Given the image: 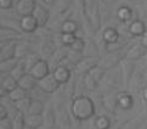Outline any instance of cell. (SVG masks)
Listing matches in <instances>:
<instances>
[{
  "label": "cell",
  "instance_id": "6da1fadb",
  "mask_svg": "<svg viewBox=\"0 0 147 129\" xmlns=\"http://www.w3.org/2000/svg\"><path fill=\"white\" fill-rule=\"evenodd\" d=\"M71 113L80 122L89 120L96 113V104L90 96H77L71 102Z\"/></svg>",
  "mask_w": 147,
  "mask_h": 129
},
{
  "label": "cell",
  "instance_id": "7a4b0ae2",
  "mask_svg": "<svg viewBox=\"0 0 147 129\" xmlns=\"http://www.w3.org/2000/svg\"><path fill=\"white\" fill-rule=\"evenodd\" d=\"M126 58V51L121 49V51H115V52H108L105 55L100 57L99 59V65L100 68H103L104 70H110L114 68L119 66L120 63Z\"/></svg>",
  "mask_w": 147,
  "mask_h": 129
},
{
  "label": "cell",
  "instance_id": "3957f363",
  "mask_svg": "<svg viewBox=\"0 0 147 129\" xmlns=\"http://www.w3.org/2000/svg\"><path fill=\"white\" fill-rule=\"evenodd\" d=\"M103 81L105 82L104 85L107 86L110 91H115L117 88H120L121 85H124V79H122V72L120 69V65L110 69L107 71Z\"/></svg>",
  "mask_w": 147,
  "mask_h": 129
},
{
  "label": "cell",
  "instance_id": "277c9868",
  "mask_svg": "<svg viewBox=\"0 0 147 129\" xmlns=\"http://www.w3.org/2000/svg\"><path fill=\"white\" fill-rule=\"evenodd\" d=\"M105 74H107V70H104L100 66H96L92 71H89L87 75H84V84L87 86V90L95 91L98 88V85L103 81Z\"/></svg>",
  "mask_w": 147,
  "mask_h": 129
},
{
  "label": "cell",
  "instance_id": "5b68a950",
  "mask_svg": "<svg viewBox=\"0 0 147 129\" xmlns=\"http://www.w3.org/2000/svg\"><path fill=\"white\" fill-rule=\"evenodd\" d=\"M62 86L61 84L58 82V80L55 78V74L51 72L48 74L46 78L38 80V88L42 92H45L46 95H51V94H55L59 90V87Z\"/></svg>",
  "mask_w": 147,
  "mask_h": 129
},
{
  "label": "cell",
  "instance_id": "8992f818",
  "mask_svg": "<svg viewBox=\"0 0 147 129\" xmlns=\"http://www.w3.org/2000/svg\"><path fill=\"white\" fill-rule=\"evenodd\" d=\"M99 58H93V57H84L80 62L76 65L74 72L77 75H87L89 71H92L94 68L99 65Z\"/></svg>",
  "mask_w": 147,
  "mask_h": 129
},
{
  "label": "cell",
  "instance_id": "52a82bcc",
  "mask_svg": "<svg viewBox=\"0 0 147 129\" xmlns=\"http://www.w3.org/2000/svg\"><path fill=\"white\" fill-rule=\"evenodd\" d=\"M120 69L122 72V79H124V85L129 86L131 80L134 78L135 72H136V62L130 60L127 58H125L120 63Z\"/></svg>",
  "mask_w": 147,
  "mask_h": 129
},
{
  "label": "cell",
  "instance_id": "ba28073f",
  "mask_svg": "<svg viewBox=\"0 0 147 129\" xmlns=\"http://www.w3.org/2000/svg\"><path fill=\"white\" fill-rule=\"evenodd\" d=\"M101 107L110 114H114L116 108L119 107V92L116 91H110L108 94L103 96V102Z\"/></svg>",
  "mask_w": 147,
  "mask_h": 129
},
{
  "label": "cell",
  "instance_id": "9c48e42d",
  "mask_svg": "<svg viewBox=\"0 0 147 129\" xmlns=\"http://www.w3.org/2000/svg\"><path fill=\"white\" fill-rule=\"evenodd\" d=\"M42 117H43V126L47 129H53L56 127V124L58 123V120H57V112L52 102L46 103V108H45V112L42 113Z\"/></svg>",
  "mask_w": 147,
  "mask_h": 129
},
{
  "label": "cell",
  "instance_id": "30bf717a",
  "mask_svg": "<svg viewBox=\"0 0 147 129\" xmlns=\"http://www.w3.org/2000/svg\"><path fill=\"white\" fill-rule=\"evenodd\" d=\"M25 36L18 30L11 27L1 26L0 27V42H11V41H25Z\"/></svg>",
  "mask_w": 147,
  "mask_h": 129
},
{
  "label": "cell",
  "instance_id": "8fae6325",
  "mask_svg": "<svg viewBox=\"0 0 147 129\" xmlns=\"http://www.w3.org/2000/svg\"><path fill=\"white\" fill-rule=\"evenodd\" d=\"M36 5H37V3H36L35 0H20V1L15 4L16 14L20 15L21 17H24V16H30L34 14Z\"/></svg>",
  "mask_w": 147,
  "mask_h": 129
},
{
  "label": "cell",
  "instance_id": "7c38bea8",
  "mask_svg": "<svg viewBox=\"0 0 147 129\" xmlns=\"http://www.w3.org/2000/svg\"><path fill=\"white\" fill-rule=\"evenodd\" d=\"M28 72H30L36 80H41V79L46 78L48 74H51L50 63H48V60H46V59H41Z\"/></svg>",
  "mask_w": 147,
  "mask_h": 129
},
{
  "label": "cell",
  "instance_id": "4fadbf2b",
  "mask_svg": "<svg viewBox=\"0 0 147 129\" xmlns=\"http://www.w3.org/2000/svg\"><path fill=\"white\" fill-rule=\"evenodd\" d=\"M16 48H18V41L1 42V46H0V62L16 58Z\"/></svg>",
  "mask_w": 147,
  "mask_h": 129
},
{
  "label": "cell",
  "instance_id": "5bb4252c",
  "mask_svg": "<svg viewBox=\"0 0 147 129\" xmlns=\"http://www.w3.org/2000/svg\"><path fill=\"white\" fill-rule=\"evenodd\" d=\"M146 53H147V48L142 46V43L131 44L126 49V58L130 60H134V62H137V60L145 58Z\"/></svg>",
  "mask_w": 147,
  "mask_h": 129
},
{
  "label": "cell",
  "instance_id": "9a60e30c",
  "mask_svg": "<svg viewBox=\"0 0 147 129\" xmlns=\"http://www.w3.org/2000/svg\"><path fill=\"white\" fill-rule=\"evenodd\" d=\"M32 16L36 19V21L38 23V27H45L48 25V21H50V10L47 9L46 6L41 5V4H37L35 7V11Z\"/></svg>",
  "mask_w": 147,
  "mask_h": 129
},
{
  "label": "cell",
  "instance_id": "2e32d148",
  "mask_svg": "<svg viewBox=\"0 0 147 129\" xmlns=\"http://www.w3.org/2000/svg\"><path fill=\"white\" fill-rule=\"evenodd\" d=\"M20 29H21L24 33L31 35L38 30V23L32 15L24 16V17H21V20H20Z\"/></svg>",
  "mask_w": 147,
  "mask_h": 129
},
{
  "label": "cell",
  "instance_id": "e0dca14e",
  "mask_svg": "<svg viewBox=\"0 0 147 129\" xmlns=\"http://www.w3.org/2000/svg\"><path fill=\"white\" fill-rule=\"evenodd\" d=\"M127 29H129L130 37H142L147 30V27H146V22L144 20L138 19V20H134L132 22H130Z\"/></svg>",
  "mask_w": 147,
  "mask_h": 129
},
{
  "label": "cell",
  "instance_id": "ac0fdd59",
  "mask_svg": "<svg viewBox=\"0 0 147 129\" xmlns=\"http://www.w3.org/2000/svg\"><path fill=\"white\" fill-rule=\"evenodd\" d=\"M57 49H58V46H57V43L55 42L53 37L42 39L41 46H40V51H41V54L42 55H46V57L50 59L52 55L56 53Z\"/></svg>",
  "mask_w": 147,
  "mask_h": 129
},
{
  "label": "cell",
  "instance_id": "d6986e66",
  "mask_svg": "<svg viewBox=\"0 0 147 129\" xmlns=\"http://www.w3.org/2000/svg\"><path fill=\"white\" fill-rule=\"evenodd\" d=\"M84 57H93V58H99L100 55V49L98 43L94 41L93 38H87L85 39V47L83 51Z\"/></svg>",
  "mask_w": 147,
  "mask_h": 129
},
{
  "label": "cell",
  "instance_id": "ffe728a7",
  "mask_svg": "<svg viewBox=\"0 0 147 129\" xmlns=\"http://www.w3.org/2000/svg\"><path fill=\"white\" fill-rule=\"evenodd\" d=\"M120 38H121V36L119 33V31H117V29H115V27L108 26L101 32V39L104 41V43H114V42H117Z\"/></svg>",
  "mask_w": 147,
  "mask_h": 129
},
{
  "label": "cell",
  "instance_id": "44dd1931",
  "mask_svg": "<svg viewBox=\"0 0 147 129\" xmlns=\"http://www.w3.org/2000/svg\"><path fill=\"white\" fill-rule=\"evenodd\" d=\"M18 82H19V86L22 87L24 90H26V91H32V90H35L36 87H38V80H36L30 72L24 75Z\"/></svg>",
  "mask_w": 147,
  "mask_h": 129
},
{
  "label": "cell",
  "instance_id": "7402d4cb",
  "mask_svg": "<svg viewBox=\"0 0 147 129\" xmlns=\"http://www.w3.org/2000/svg\"><path fill=\"white\" fill-rule=\"evenodd\" d=\"M135 104V100H134V96L129 92H124L121 91L119 92V107L124 111H129L131 110Z\"/></svg>",
  "mask_w": 147,
  "mask_h": 129
},
{
  "label": "cell",
  "instance_id": "603a6c76",
  "mask_svg": "<svg viewBox=\"0 0 147 129\" xmlns=\"http://www.w3.org/2000/svg\"><path fill=\"white\" fill-rule=\"evenodd\" d=\"M55 74V78L58 80V82L61 85H64V84H67L69 81V79L72 78V71L67 69V68H64L62 65L57 66L56 69L52 71Z\"/></svg>",
  "mask_w": 147,
  "mask_h": 129
},
{
  "label": "cell",
  "instance_id": "cb8c5ba5",
  "mask_svg": "<svg viewBox=\"0 0 147 129\" xmlns=\"http://www.w3.org/2000/svg\"><path fill=\"white\" fill-rule=\"evenodd\" d=\"M19 86L18 80L11 74H1V88H4L7 94L15 90Z\"/></svg>",
  "mask_w": 147,
  "mask_h": 129
},
{
  "label": "cell",
  "instance_id": "d4e9b609",
  "mask_svg": "<svg viewBox=\"0 0 147 129\" xmlns=\"http://www.w3.org/2000/svg\"><path fill=\"white\" fill-rule=\"evenodd\" d=\"M25 124L27 128L40 129L43 127L42 114H25Z\"/></svg>",
  "mask_w": 147,
  "mask_h": 129
},
{
  "label": "cell",
  "instance_id": "484cf974",
  "mask_svg": "<svg viewBox=\"0 0 147 129\" xmlns=\"http://www.w3.org/2000/svg\"><path fill=\"white\" fill-rule=\"evenodd\" d=\"M30 53H34V52H32V47H31V42H28L27 39H25V41H19L18 48H16V58H19V59L26 58Z\"/></svg>",
  "mask_w": 147,
  "mask_h": 129
},
{
  "label": "cell",
  "instance_id": "4316f807",
  "mask_svg": "<svg viewBox=\"0 0 147 129\" xmlns=\"http://www.w3.org/2000/svg\"><path fill=\"white\" fill-rule=\"evenodd\" d=\"M134 10L131 9V7H129V6H126V5H122L120 6L119 9H117L116 11V16H117V19L120 20V21L122 23H125V22H129V21H134L132 17H134Z\"/></svg>",
  "mask_w": 147,
  "mask_h": 129
},
{
  "label": "cell",
  "instance_id": "83f0119b",
  "mask_svg": "<svg viewBox=\"0 0 147 129\" xmlns=\"http://www.w3.org/2000/svg\"><path fill=\"white\" fill-rule=\"evenodd\" d=\"M99 3V13H100V17H101V25H107L108 21L111 19V6L108 5L107 3L98 0Z\"/></svg>",
  "mask_w": 147,
  "mask_h": 129
},
{
  "label": "cell",
  "instance_id": "f1b7e54d",
  "mask_svg": "<svg viewBox=\"0 0 147 129\" xmlns=\"http://www.w3.org/2000/svg\"><path fill=\"white\" fill-rule=\"evenodd\" d=\"M19 63V58H13V59H6L0 62V72L1 74H11L13 70L16 68Z\"/></svg>",
  "mask_w": 147,
  "mask_h": 129
},
{
  "label": "cell",
  "instance_id": "f546056e",
  "mask_svg": "<svg viewBox=\"0 0 147 129\" xmlns=\"http://www.w3.org/2000/svg\"><path fill=\"white\" fill-rule=\"evenodd\" d=\"M27 72H28V70H27V65H26L25 58H22V59H19L18 65H16V68L13 70V72H11V75H13L14 78L19 81V80L21 79L25 74H27Z\"/></svg>",
  "mask_w": 147,
  "mask_h": 129
},
{
  "label": "cell",
  "instance_id": "4dcf8cb0",
  "mask_svg": "<svg viewBox=\"0 0 147 129\" xmlns=\"http://www.w3.org/2000/svg\"><path fill=\"white\" fill-rule=\"evenodd\" d=\"M94 124H95L96 129H110L113 126L111 119L107 114H100L94 119Z\"/></svg>",
  "mask_w": 147,
  "mask_h": 129
},
{
  "label": "cell",
  "instance_id": "1f68e13d",
  "mask_svg": "<svg viewBox=\"0 0 147 129\" xmlns=\"http://www.w3.org/2000/svg\"><path fill=\"white\" fill-rule=\"evenodd\" d=\"M144 119H145V114H138L134 119H130L126 123H124L121 129H140L144 126Z\"/></svg>",
  "mask_w": 147,
  "mask_h": 129
},
{
  "label": "cell",
  "instance_id": "d6a6232c",
  "mask_svg": "<svg viewBox=\"0 0 147 129\" xmlns=\"http://www.w3.org/2000/svg\"><path fill=\"white\" fill-rule=\"evenodd\" d=\"M45 108H46V106H45L43 101L32 98V102L30 104V108H28L27 114H42L45 112Z\"/></svg>",
  "mask_w": 147,
  "mask_h": 129
},
{
  "label": "cell",
  "instance_id": "836d02e7",
  "mask_svg": "<svg viewBox=\"0 0 147 129\" xmlns=\"http://www.w3.org/2000/svg\"><path fill=\"white\" fill-rule=\"evenodd\" d=\"M13 122H14V129H25V114L22 112L18 111V108L14 111L13 113Z\"/></svg>",
  "mask_w": 147,
  "mask_h": 129
},
{
  "label": "cell",
  "instance_id": "e575fe53",
  "mask_svg": "<svg viewBox=\"0 0 147 129\" xmlns=\"http://www.w3.org/2000/svg\"><path fill=\"white\" fill-rule=\"evenodd\" d=\"M26 96H28L27 95V91L24 90V88L20 87V86H18L15 90H13L11 92L7 94V97H9V100L11 101V102H18V101L25 98Z\"/></svg>",
  "mask_w": 147,
  "mask_h": 129
},
{
  "label": "cell",
  "instance_id": "d590c367",
  "mask_svg": "<svg viewBox=\"0 0 147 129\" xmlns=\"http://www.w3.org/2000/svg\"><path fill=\"white\" fill-rule=\"evenodd\" d=\"M79 25L74 20H67V21L63 22L62 27H61V32H63V33H76L77 31L79 29Z\"/></svg>",
  "mask_w": 147,
  "mask_h": 129
},
{
  "label": "cell",
  "instance_id": "8d00e7d4",
  "mask_svg": "<svg viewBox=\"0 0 147 129\" xmlns=\"http://www.w3.org/2000/svg\"><path fill=\"white\" fill-rule=\"evenodd\" d=\"M31 102H32L31 96H26L25 98H22V100L18 101V102H15V106H16V108H18V111L22 112L24 114H27V112H28V108H30Z\"/></svg>",
  "mask_w": 147,
  "mask_h": 129
},
{
  "label": "cell",
  "instance_id": "74e56055",
  "mask_svg": "<svg viewBox=\"0 0 147 129\" xmlns=\"http://www.w3.org/2000/svg\"><path fill=\"white\" fill-rule=\"evenodd\" d=\"M41 59H43V58H41V55H40L38 53H35V52H34V53H30V54H28L27 57L25 58V62H26V65H27V70L30 71L32 68H34L36 64L40 62Z\"/></svg>",
  "mask_w": 147,
  "mask_h": 129
},
{
  "label": "cell",
  "instance_id": "f35d334b",
  "mask_svg": "<svg viewBox=\"0 0 147 129\" xmlns=\"http://www.w3.org/2000/svg\"><path fill=\"white\" fill-rule=\"evenodd\" d=\"M73 3V0H57L56 3V10L57 14H64L71 9V4Z\"/></svg>",
  "mask_w": 147,
  "mask_h": 129
},
{
  "label": "cell",
  "instance_id": "ab89813d",
  "mask_svg": "<svg viewBox=\"0 0 147 129\" xmlns=\"http://www.w3.org/2000/svg\"><path fill=\"white\" fill-rule=\"evenodd\" d=\"M68 58L72 60L73 63L76 64H78L82 59L84 58V54H83V52H78V51H73L69 48V52H68Z\"/></svg>",
  "mask_w": 147,
  "mask_h": 129
},
{
  "label": "cell",
  "instance_id": "60d3db41",
  "mask_svg": "<svg viewBox=\"0 0 147 129\" xmlns=\"http://www.w3.org/2000/svg\"><path fill=\"white\" fill-rule=\"evenodd\" d=\"M84 47H85V38H76V41L69 46L71 49L78 51V52H83Z\"/></svg>",
  "mask_w": 147,
  "mask_h": 129
},
{
  "label": "cell",
  "instance_id": "b9f144b4",
  "mask_svg": "<svg viewBox=\"0 0 147 129\" xmlns=\"http://www.w3.org/2000/svg\"><path fill=\"white\" fill-rule=\"evenodd\" d=\"M76 35L74 33H63L61 35V39H62V44L63 46H71V44L76 41Z\"/></svg>",
  "mask_w": 147,
  "mask_h": 129
},
{
  "label": "cell",
  "instance_id": "7bdbcfd3",
  "mask_svg": "<svg viewBox=\"0 0 147 129\" xmlns=\"http://www.w3.org/2000/svg\"><path fill=\"white\" fill-rule=\"evenodd\" d=\"M0 129H14L13 118L6 117L4 119H0Z\"/></svg>",
  "mask_w": 147,
  "mask_h": 129
},
{
  "label": "cell",
  "instance_id": "ee69618b",
  "mask_svg": "<svg viewBox=\"0 0 147 129\" xmlns=\"http://www.w3.org/2000/svg\"><path fill=\"white\" fill-rule=\"evenodd\" d=\"M14 0H0V9L1 10H10L14 6Z\"/></svg>",
  "mask_w": 147,
  "mask_h": 129
},
{
  "label": "cell",
  "instance_id": "f6af8a7d",
  "mask_svg": "<svg viewBox=\"0 0 147 129\" xmlns=\"http://www.w3.org/2000/svg\"><path fill=\"white\" fill-rule=\"evenodd\" d=\"M6 117H9V110H7V107L5 104L1 103L0 104V119H4Z\"/></svg>",
  "mask_w": 147,
  "mask_h": 129
},
{
  "label": "cell",
  "instance_id": "bcb514c9",
  "mask_svg": "<svg viewBox=\"0 0 147 129\" xmlns=\"http://www.w3.org/2000/svg\"><path fill=\"white\" fill-rule=\"evenodd\" d=\"M141 97H142V100H145L146 102H147V85L142 88V91H141Z\"/></svg>",
  "mask_w": 147,
  "mask_h": 129
},
{
  "label": "cell",
  "instance_id": "7dc6e473",
  "mask_svg": "<svg viewBox=\"0 0 147 129\" xmlns=\"http://www.w3.org/2000/svg\"><path fill=\"white\" fill-rule=\"evenodd\" d=\"M141 43H142V46L147 48V30H146V32L144 33V36L141 37Z\"/></svg>",
  "mask_w": 147,
  "mask_h": 129
},
{
  "label": "cell",
  "instance_id": "c3c4849f",
  "mask_svg": "<svg viewBox=\"0 0 147 129\" xmlns=\"http://www.w3.org/2000/svg\"><path fill=\"white\" fill-rule=\"evenodd\" d=\"M42 1L46 4V5H48V6H52V5H56L57 0H42Z\"/></svg>",
  "mask_w": 147,
  "mask_h": 129
},
{
  "label": "cell",
  "instance_id": "681fc988",
  "mask_svg": "<svg viewBox=\"0 0 147 129\" xmlns=\"http://www.w3.org/2000/svg\"><path fill=\"white\" fill-rule=\"evenodd\" d=\"M101 1H104V3H107L108 5H110V6H113V5H115V4L119 1V0H101Z\"/></svg>",
  "mask_w": 147,
  "mask_h": 129
},
{
  "label": "cell",
  "instance_id": "f907efd6",
  "mask_svg": "<svg viewBox=\"0 0 147 129\" xmlns=\"http://www.w3.org/2000/svg\"><path fill=\"white\" fill-rule=\"evenodd\" d=\"M142 7H144L145 14L147 15V0H142Z\"/></svg>",
  "mask_w": 147,
  "mask_h": 129
},
{
  "label": "cell",
  "instance_id": "816d5d0a",
  "mask_svg": "<svg viewBox=\"0 0 147 129\" xmlns=\"http://www.w3.org/2000/svg\"><path fill=\"white\" fill-rule=\"evenodd\" d=\"M140 129H147V123H144V126H142Z\"/></svg>",
  "mask_w": 147,
  "mask_h": 129
},
{
  "label": "cell",
  "instance_id": "f5cc1de1",
  "mask_svg": "<svg viewBox=\"0 0 147 129\" xmlns=\"http://www.w3.org/2000/svg\"><path fill=\"white\" fill-rule=\"evenodd\" d=\"M145 63L147 64V53H146V55H145Z\"/></svg>",
  "mask_w": 147,
  "mask_h": 129
},
{
  "label": "cell",
  "instance_id": "db71d44e",
  "mask_svg": "<svg viewBox=\"0 0 147 129\" xmlns=\"http://www.w3.org/2000/svg\"><path fill=\"white\" fill-rule=\"evenodd\" d=\"M18 1H20V0H14V3L16 4V3H18Z\"/></svg>",
  "mask_w": 147,
  "mask_h": 129
},
{
  "label": "cell",
  "instance_id": "11a10c76",
  "mask_svg": "<svg viewBox=\"0 0 147 129\" xmlns=\"http://www.w3.org/2000/svg\"><path fill=\"white\" fill-rule=\"evenodd\" d=\"M129 1H137V0H129Z\"/></svg>",
  "mask_w": 147,
  "mask_h": 129
},
{
  "label": "cell",
  "instance_id": "9f6ffc18",
  "mask_svg": "<svg viewBox=\"0 0 147 129\" xmlns=\"http://www.w3.org/2000/svg\"><path fill=\"white\" fill-rule=\"evenodd\" d=\"M61 129H64V128H61Z\"/></svg>",
  "mask_w": 147,
  "mask_h": 129
}]
</instances>
